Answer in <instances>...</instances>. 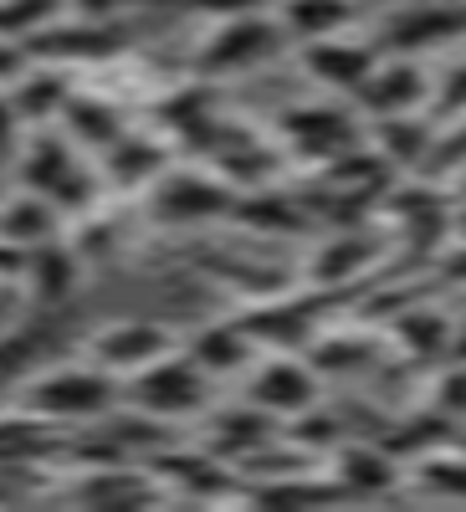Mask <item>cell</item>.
I'll return each mask as SVG.
<instances>
[{"label": "cell", "mask_w": 466, "mask_h": 512, "mask_svg": "<svg viewBox=\"0 0 466 512\" xmlns=\"http://www.w3.org/2000/svg\"><path fill=\"white\" fill-rule=\"evenodd\" d=\"M16 180H21V190L47 195L67 221H82L103 200L98 164L62 134V123H47V128H31L26 134V144L16 154Z\"/></svg>", "instance_id": "cell-1"}, {"label": "cell", "mask_w": 466, "mask_h": 512, "mask_svg": "<svg viewBox=\"0 0 466 512\" xmlns=\"http://www.w3.org/2000/svg\"><path fill=\"white\" fill-rule=\"evenodd\" d=\"M16 405L41 415L47 425H103L118 405H123V379H113L108 369H98L93 359L77 364H36L21 390Z\"/></svg>", "instance_id": "cell-2"}, {"label": "cell", "mask_w": 466, "mask_h": 512, "mask_svg": "<svg viewBox=\"0 0 466 512\" xmlns=\"http://www.w3.org/2000/svg\"><path fill=\"white\" fill-rule=\"evenodd\" d=\"M287 52H292V41H287L277 11H246V16H226V21L205 26V36L190 52V72L205 82H226V77L257 72Z\"/></svg>", "instance_id": "cell-3"}, {"label": "cell", "mask_w": 466, "mask_h": 512, "mask_svg": "<svg viewBox=\"0 0 466 512\" xmlns=\"http://www.w3.org/2000/svg\"><path fill=\"white\" fill-rule=\"evenodd\" d=\"M236 185L210 164H169L164 175L144 190V216L164 231H195L231 221Z\"/></svg>", "instance_id": "cell-4"}, {"label": "cell", "mask_w": 466, "mask_h": 512, "mask_svg": "<svg viewBox=\"0 0 466 512\" xmlns=\"http://www.w3.org/2000/svg\"><path fill=\"white\" fill-rule=\"evenodd\" d=\"M210 390H216V379H210L185 349L154 359L149 369H139L134 379H123V405H134L164 425L175 420H195L210 410Z\"/></svg>", "instance_id": "cell-5"}, {"label": "cell", "mask_w": 466, "mask_h": 512, "mask_svg": "<svg viewBox=\"0 0 466 512\" xmlns=\"http://www.w3.org/2000/svg\"><path fill=\"white\" fill-rule=\"evenodd\" d=\"M338 303V297L318 292V287H277V292H262V297H246L241 303V328L257 338V349L272 354V349H287V354H303L318 328H323V308Z\"/></svg>", "instance_id": "cell-6"}, {"label": "cell", "mask_w": 466, "mask_h": 512, "mask_svg": "<svg viewBox=\"0 0 466 512\" xmlns=\"http://www.w3.org/2000/svg\"><path fill=\"white\" fill-rule=\"evenodd\" d=\"M369 41L385 57H436L466 41V0H415L390 16H379Z\"/></svg>", "instance_id": "cell-7"}, {"label": "cell", "mask_w": 466, "mask_h": 512, "mask_svg": "<svg viewBox=\"0 0 466 512\" xmlns=\"http://www.w3.org/2000/svg\"><path fill=\"white\" fill-rule=\"evenodd\" d=\"M282 144L287 154H298L303 164H333L349 149L364 144V118L349 98H323V103H298L282 113Z\"/></svg>", "instance_id": "cell-8"}, {"label": "cell", "mask_w": 466, "mask_h": 512, "mask_svg": "<svg viewBox=\"0 0 466 512\" xmlns=\"http://www.w3.org/2000/svg\"><path fill=\"white\" fill-rule=\"evenodd\" d=\"M31 62H52V67H113L123 62V52H129V31H123L118 21H93V16H62L52 21L47 31H36L26 41Z\"/></svg>", "instance_id": "cell-9"}, {"label": "cell", "mask_w": 466, "mask_h": 512, "mask_svg": "<svg viewBox=\"0 0 466 512\" xmlns=\"http://www.w3.org/2000/svg\"><path fill=\"white\" fill-rule=\"evenodd\" d=\"M323 374L313 369L308 354H287V349H272L262 354L257 364L246 369V400L251 405H262L267 415L277 420H292V415H303L313 405H323Z\"/></svg>", "instance_id": "cell-10"}, {"label": "cell", "mask_w": 466, "mask_h": 512, "mask_svg": "<svg viewBox=\"0 0 466 512\" xmlns=\"http://www.w3.org/2000/svg\"><path fill=\"white\" fill-rule=\"evenodd\" d=\"M385 251H390V236H385V231H374V226L333 231L328 241L313 246L303 282L318 287V292H328V297H349L359 282L374 277V267L385 262Z\"/></svg>", "instance_id": "cell-11"}, {"label": "cell", "mask_w": 466, "mask_h": 512, "mask_svg": "<svg viewBox=\"0 0 466 512\" xmlns=\"http://www.w3.org/2000/svg\"><path fill=\"white\" fill-rule=\"evenodd\" d=\"M298 57V72L313 82L318 93L328 98H349L364 88V77L374 72V62L385 57L374 47L369 36H354V31H338V36H318V41H303V47H292Z\"/></svg>", "instance_id": "cell-12"}, {"label": "cell", "mask_w": 466, "mask_h": 512, "mask_svg": "<svg viewBox=\"0 0 466 512\" xmlns=\"http://www.w3.org/2000/svg\"><path fill=\"white\" fill-rule=\"evenodd\" d=\"M436 98V72L426 57H379L364 88L354 93V108L364 123L374 118H400V113H431Z\"/></svg>", "instance_id": "cell-13"}, {"label": "cell", "mask_w": 466, "mask_h": 512, "mask_svg": "<svg viewBox=\"0 0 466 512\" xmlns=\"http://www.w3.org/2000/svg\"><path fill=\"white\" fill-rule=\"evenodd\" d=\"M180 338L164 323L149 318H123V323H103L88 344H82V359H93L98 369H108L113 379H134L139 369H149L154 359L175 354Z\"/></svg>", "instance_id": "cell-14"}, {"label": "cell", "mask_w": 466, "mask_h": 512, "mask_svg": "<svg viewBox=\"0 0 466 512\" xmlns=\"http://www.w3.org/2000/svg\"><path fill=\"white\" fill-rule=\"evenodd\" d=\"M323 472L333 477L338 492H344V502H379V497L405 492V461L379 441H354L349 436L323 461Z\"/></svg>", "instance_id": "cell-15"}, {"label": "cell", "mask_w": 466, "mask_h": 512, "mask_svg": "<svg viewBox=\"0 0 466 512\" xmlns=\"http://www.w3.org/2000/svg\"><path fill=\"white\" fill-rule=\"evenodd\" d=\"M277 441H282V420L267 415L262 405H251L246 395H241L236 405H210V410H205V436H200V446L216 451L221 461H231L236 472H241L251 456H262L267 446H277Z\"/></svg>", "instance_id": "cell-16"}, {"label": "cell", "mask_w": 466, "mask_h": 512, "mask_svg": "<svg viewBox=\"0 0 466 512\" xmlns=\"http://www.w3.org/2000/svg\"><path fill=\"white\" fill-rule=\"evenodd\" d=\"M451 338H456V318L441 303H431V297H420V292L385 318V344H395L420 369L446 364L451 359Z\"/></svg>", "instance_id": "cell-17"}, {"label": "cell", "mask_w": 466, "mask_h": 512, "mask_svg": "<svg viewBox=\"0 0 466 512\" xmlns=\"http://www.w3.org/2000/svg\"><path fill=\"white\" fill-rule=\"evenodd\" d=\"M98 175H103V190L113 195H144L164 169H169V144L164 134H139V128H123V134L93 154Z\"/></svg>", "instance_id": "cell-18"}, {"label": "cell", "mask_w": 466, "mask_h": 512, "mask_svg": "<svg viewBox=\"0 0 466 512\" xmlns=\"http://www.w3.org/2000/svg\"><path fill=\"white\" fill-rule=\"evenodd\" d=\"M82 251L72 236H57V241H41L31 246V262H26V282L21 292L31 297V308L36 313H62L72 303V292L82 282Z\"/></svg>", "instance_id": "cell-19"}, {"label": "cell", "mask_w": 466, "mask_h": 512, "mask_svg": "<svg viewBox=\"0 0 466 512\" xmlns=\"http://www.w3.org/2000/svg\"><path fill=\"white\" fill-rule=\"evenodd\" d=\"M364 144L385 159L395 175H415L420 164H431V154L441 144V123H436V113L374 118V123H364Z\"/></svg>", "instance_id": "cell-20"}, {"label": "cell", "mask_w": 466, "mask_h": 512, "mask_svg": "<svg viewBox=\"0 0 466 512\" xmlns=\"http://www.w3.org/2000/svg\"><path fill=\"white\" fill-rule=\"evenodd\" d=\"M231 226L257 231V236H308L318 226V216L303 195L277 190V185H251V190H236Z\"/></svg>", "instance_id": "cell-21"}, {"label": "cell", "mask_w": 466, "mask_h": 512, "mask_svg": "<svg viewBox=\"0 0 466 512\" xmlns=\"http://www.w3.org/2000/svg\"><path fill=\"white\" fill-rule=\"evenodd\" d=\"M210 379H231V374H246L251 364L262 359V349H257V338H251L246 328H241V318L231 313V318H216V323H200L185 344H180Z\"/></svg>", "instance_id": "cell-22"}, {"label": "cell", "mask_w": 466, "mask_h": 512, "mask_svg": "<svg viewBox=\"0 0 466 512\" xmlns=\"http://www.w3.org/2000/svg\"><path fill=\"white\" fill-rule=\"evenodd\" d=\"M72 93H77V77H72L67 67H52V62H31V67L11 82V88H6V98L16 103V113H21L26 128L57 123Z\"/></svg>", "instance_id": "cell-23"}, {"label": "cell", "mask_w": 466, "mask_h": 512, "mask_svg": "<svg viewBox=\"0 0 466 512\" xmlns=\"http://www.w3.org/2000/svg\"><path fill=\"white\" fill-rule=\"evenodd\" d=\"M62 134L82 149V154H103L123 128H129V118H123V108L113 103V98H103V93H88V88H77L72 98H67V108H62Z\"/></svg>", "instance_id": "cell-24"}, {"label": "cell", "mask_w": 466, "mask_h": 512, "mask_svg": "<svg viewBox=\"0 0 466 512\" xmlns=\"http://www.w3.org/2000/svg\"><path fill=\"white\" fill-rule=\"evenodd\" d=\"M405 492L431 502H466V441H446L405 466Z\"/></svg>", "instance_id": "cell-25"}, {"label": "cell", "mask_w": 466, "mask_h": 512, "mask_svg": "<svg viewBox=\"0 0 466 512\" xmlns=\"http://www.w3.org/2000/svg\"><path fill=\"white\" fill-rule=\"evenodd\" d=\"M272 11H277V21H282L292 47H303V41H318V36L354 31L359 0H277Z\"/></svg>", "instance_id": "cell-26"}, {"label": "cell", "mask_w": 466, "mask_h": 512, "mask_svg": "<svg viewBox=\"0 0 466 512\" xmlns=\"http://www.w3.org/2000/svg\"><path fill=\"white\" fill-rule=\"evenodd\" d=\"M0 236L16 241V246H41V241H57L67 236V216L36 190H16L6 205H0Z\"/></svg>", "instance_id": "cell-27"}, {"label": "cell", "mask_w": 466, "mask_h": 512, "mask_svg": "<svg viewBox=\"0 0 466 512\" xmlns=\"http://www.w3.org/2000/svg\"><path fill=\"white\" fill-rule=\"evenodd\" d=\"M379 349H385V338L379 333H354V328H318V338L303 349L313 359V369L323 379H338V374H359L379 359Z\"/></svg>", "instance_id": "cell-28"}, {"label": "cell", "mask_w": 466, "mask_h": 512, "mask_svg": "<svg viewBox=\"0 0 466 512\" xmlns=\"http://www.w3.org/2000/svg\"><path fill=\"white\" fill-rule=\"evenodd\" d=\"M456 436H461V431H456L446 415H436L431 405H415L405 420H395L390 431H385V436H374V441H379V446H390V451L410 466L415 456H426V451H436V446H446V441H456Z\"/></svg>", "instance_id": "cell-29"}, {"label": "cell", "mask_w": 466, "mask_h": 512, "mask_svg": "<svg viewBox=\"0 0 466 512\" xmlns=\"http://www.w3.org/2000/svg\"><path fill=\"white\" fill-rule=\"evenodd\" d=\"M52 318H57V313H36V323L0 333V390H6V384H21V379L41 364V354L52 349V338H57Z\"/></svg>", "instance_id": "cell-30"}, {"label": "cell", "mask_w": 466, "mask_h": 512, "mask_svg": "<svg viewBox=\"0 0 466 512\" xmlns=\"http://www.w3.org/2000/svg\"><path fill=\"white\" fill-rule=\"evenodd\" d=\"M282 436H287L292 446H298L303 456H313V461H328L338 446L349 441L344 420H338L333 410H323V405H313V410H303V415L282 420Z\"/></svg>", "instance_id": "cell-31"}, {"label": "cell", "mask_w": 466, "mask_h": 512, "mask_svg": "<svg viewBox=\"0 0 466 512\" xmlns=\"http://www.w3.org/2000/svg\"><path fill=\"white\" fill-rule=\"evenodd\" d=\"M436 415H446L456 431H466V359H446L431 369V384H426V400Z\"/></svg>", "instance_id": "cell-32"}, {"label": "cell", "mask_w": 466, "mask_h": 512, "mask_svg": "<svg viewBox=\"0 0 466 512\" xmlns=\"http://www.w3.org/2000/svg\"><path fill=\"white\" fill-rule=\"evenodd\" d=\"M62 16H67V0H0V36L26 47L36 31H47Z\"/></svg>", "instance_id": "cell-33"}, {"label": "cell", "mask_w": 466, "mask_h": 512, "mask_svg": "<svg viewBox=\"0 0 466 512\" xmlns=\"http://www.w3.org/2000/svg\"><path fill=\"white\" fill-rule=\"evenodd\" d=\"M431 113H436V123H441V128L466 118V57H461V62H446V67L436 72V98H431Z\"/></svg>", "instance_id": "cell-34"}, {"label": "cell", "mask_w": 466, "mask_h": 512, "mask_svg": "<svg viewBox=\"0 0 466 512\" xmlns=\"http://www.w3.org/2000/svg\"><path fill=\"white\" fill-rule=\"evenodd\" d=\"M26 134H31V128L21 123L16 103L6 98V88H0V164H16V154H21Z\"/></svg>", "instance_id": "cell-35"}, {"label": "cell", "mask_w": 466, "mask_h": 512, "mask_svg": "<svg viewBox=\"0 0 466 512\" xmlns=\"http://www.w3.org/2000/svg\"><path fill=\"white\" fill-rule=\"evenodd\" d=\"M180 6L205 21H226V16H246V11H272L277 0H180Z\"/></svg>", "instance_id": "cell-36"}, {"label": "cell", "mask_w": 466, "mask_h": 512, "mask_svg": "<svg viewBox=\"0 0 466 512\" xmlns=\"http://www.w3.org/2000/svg\"><path fill=\"white\" fill-rule=\"evenodd\" d=\"M436 282L441 287H461L466 292V241H451L436 262Z\"/></svg>", "instance_id": "cell-37"}, {"label": "cell", "mask_w": 466, "mask_h": 512, "mask_svg": "<svg viewBox=\"0 0 466 512\" xmlns=\"http://www.w3.org/2000/svg\"><path fill=\"white\" fill-rule=\"evenodd\" d=\"M26 67H31V52L21 47V41L0 36V88H11V82H16Z\"/></svg>", "instance_id": "cell-38"}, {"label": "cell", "mask_w": 466, "mask_h": 512, "mask_svg": "<svg viewBox=\"0 0 466 512\" xmlns=\"http://www.w3.org/2000/svg\"><path fill=\"white\" fill-rule=\"evenodd\" d=\"M26 262H31V251H26V246H16V241H6V236H0V282H11V287H21V282H26Z\"/></svg>", "instance_id": "cell-39"}, {"label": "cell", "mask_w": 466, "mask_h": 512, "mask_svg": "<svg viewBox=\"0 0 466 512\" xmlns=\"http://www.w3.org/2000/svg\"><path fill=\"white\" fill-rule=\"evenodd\" d=\"M72 16H93V21H118L129 11V0H67Z\"/></svg>", "instance_id": "cell-40"}, {"label": "cell", "mask_w": 466, "mask_h": 512, "mask_svg": "<svg viewBox=\"0 0 466 512\" xmlns=\"http://www.w3.org/2000/svg\"><path fill=\"white\" fill-rule=\"evenodd\" d=\"M451 359H466V323H456V338H451Z\"/></svg>", "instance_id": "cell-41"}, {"label": "cell", "mask_w": 466, "mask_h": 512, "mask_svg": "<svg viewBox=\"0 0 466 512\" xmlns=\"http://www.w3.org/2000/svg\"><path fill=\"white\" fill-rule=\"evenodd\" d=\"M451 241H466V205L456 210V236H451Z\"/></svg>", "instance_id": "cell-42"}]
</instances>
